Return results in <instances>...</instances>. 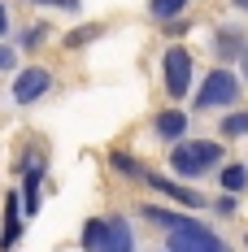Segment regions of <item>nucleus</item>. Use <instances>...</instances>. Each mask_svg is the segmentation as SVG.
I'll use <instances>...</instances> for the list:
<instances>
[{
  "label": "nucleus",
  "instance_id": "1",
  "mask_svg": "<svg viewBox=\"0 0 248 252\" xmlns=\"http://www.w3.org/2000/svg\"><path fill=\"white\" fill-rule=\"evenodd\" d=\"M148 218L170 230V252H231L209 226H200L196 218H178V213H161V209H148Z\"/></svg>",
  "mask_w": 248,
  "mask_h": 252
},
{
  "label": "nucleus",
  "instance_id": "2",
  "mask_svg": "<svg viewBox=\"0 0 248 252\" xmlns=\"http://www.w3.org/2000/svg\"><path fill=\"white\" fill-rule=\"evenodd\" d=\"M83 248L87 252H131L135 248V235L126 218H92L83 226Z\"/></svg>",
  "mask_w": 248,
  "mask_h": 252
},
{
  "label": "nucleus",
  "instance_id": "3",
  "mask_svg": "<svg viewBox=\"0 0 248 252\" xmlns=\"http://www.w3.org/2000/svg\"><path fill=\"white\" fill-rule=\"evenodd\" d=\"M218 157H222V148H218V144H178V148H174V157H170V165H174V174L196 178L200 170L218 165Z\"/></svg>",
  "mask_w": 248,
  "mask_h": 252
},
{
  "label": "nucleus",
  "instance_id": "4",
  "mask_svg": "<svg viewBox=\"0 0 248 252\" xmlns=\"http://www.w3.org/2000/svg\"><path fill=\"white\" fill-rule=\"evenodd\" d=\"M161 78H166V92L174 100L187 96V83H192V52L187 48H166L161 57Z\"/></svg>",
  "mask_w": 248,
  "mask_h": 252
},
{
  "label": "nucleus",
  "instance_id": "5",
  "mask_svg": "<svg viewBox=\"0 0 248 252\" xmlns=\"http://www.w3.org/2000/svg\"><path fill=\"white\" fill-rule=\"evenodd\" d=\"M240 100V83L231 70H209L205 87H200V109H213V104H235Z\"/></svg>",
  "mask_w": 248,
  "mask_h": 252
},
{
  "label": "nucleus",
  "instance_id": "6",
  "mask_svg": "<svg viewBox=\"0 0 248 252\" xmlns=\"http://www.w3.org/2000/svg\"><path fill=\"white\" fill-rule=\"evenodd\" d=\"M44 92H48V70H39V65L22 70V74H18V83H13V100H18V104L39 100Z\"/></svg>",
  "mask_w": 248,
  "mask_h": 252
},
{
  "label": "nucleus",
  "instance_id": "7",
  "mask_svg": "<svg viewBox=\"0 0 248 252\" xmlns=\"http://www.w3.org/2000/svg\"><path fill=\"white\" fill-rule=\"evenodd\" d=\"M39 178H44V157H31V161H26V183H22L26 213H35V209H39Z\"/></svg>",
  "mask_w": 248,
  "mask_h": 252
},
{
  "label": "nucleus",
  "instance_id": "8",
  "mask_svg": "<svg viewBox=\"0 0 248 252\" xmlns=\"http://www.w3.org/2000/svg\"><path fill=\"white\" fill-rule=\"evenodd\" d=\"M18 213H22V204H18V196H9V200H4V230H0V252H9L13 244H18Z\"/></svg>",
  "mask_w": 248,
  "mask_h": 252
},
{
  "label": "nucleus",
  "instance_id": "9",
  "mask_svg": "<svg viewBox=\"0 0 248 252\" xmlns=\"http://www.w3.org/2000/svg\"><path fill=\"white\" fill-rule=\"evenodd\" d=\"M148 183L157 187V191H166V196H174V200L192 204V209L200 204V196H196V191H187V187H178V183H166V178H157V174H148Z\"/></svg>",
  "mask_w": 248,
  "mask_h": 252
},
{
  "label": "nucleus",
  "instance_id": "10",
  "mask_svg": "<svg viewBox=\"0 0 248 252\" xmlns=\"http://www.w3.org/2000/svg\"><path fill=\"white\" fill-rule=\"evenodd\" d=\"M183 126H187V118H183L178 109H170V113H161V118H157V135H161V139H178V135H183Z\"/></svg>",
  "mask_w": 248,
  "mask_h": 252
},
{
  "label": "nucleus",
  "instance_id": "11",
  "mask_svg": "<svg viewBox=\"0 0 248 252\" xmlns=\"http://www.w3.org/2000/svg\"><path fill=\"white\" fill-rule=\"evenodd\" d=\"M222 187H226V191H244V187H248V170H244V165H226V170H222Z\"/></svg>",
  "mask_w": 248,
  "mask_h": 252
},
{
  "label": "nucleus",
  "instance_id": "12",
  "mask_svg": "<svg viewBox=\"0 0 248 252\" xmlns=\"http://www.w3.org/2000/svg\"><path fill=\"white\" fill-rule=\"evenodd\" d=\"M113 165H118L122 174H131V178H148V170H144L135 157H126V152H113Z\"/></svg>",
  "mask_w": 248,
  "mask_h": 252
},
{
  "label": "nucleus",
  "instance_id": "13",
  "mask_svg": "<svg viewBox=\"0 0 248 252\" xmlns=\"http://www.w3.org/2000/svg\"><path fill=\"white\" fill-rule=\"evenodd\" d=\"M222 135H248V113H226L222 118Z\"/></svg>",
  "mask_w": 248,
  "mask_h": 252
},
{
  "label": "nucleus",
  "instance_id": "14",
  "mask_svg": "<svg viewBox=\"0 0 248 252\" xmlns=\"http://www.w3.org/2000/svg\"><path fill=\"white\" fill-rule=\"evenodd\" d=\"M183 4H187V0H152L148 9H152V18H174Z\"/></svg>",
  "mask_w": 248,
  "mask_h": 252
},
{
  "label": "nucleus",
  "instance_id": "15",
  "mask_svg": "<svg viewBox=\"0 0 248 252\" xmlns=\"http://www.w3.org/2000/svg\"><path fill=\"white\" fill-rule=\"evenodd\" d=\"M96 35H105V26H83V31H74V35L66 39V44H70V48H78V44H87V39H96Z\"/></svg>",
  "mask_w": 248,
  "mask_h": 252
},
{
  "label": "nucleus",
  "instance_id": "16",
  "mask_svg": "<svg viewBox=\"0 0 248 252\" xmlns=\"http://www.w3.org/2000/svg\"><path fill=\"white\" fill-rule=\"evenodd\" d=\"M9 65H13V52H9V48H0V70H9Z\"/></svg>",
  "mask_w": 248,
  "mask_h": 252
},
{
  "label": "nucleus",
  "instance_id": "17",
  "mask_svg": "<svg viewBox=\"0 0 248 252\" xmlns=\"http://www.w3.org/2000/svg\"><path fill=\"white\" fill-rule=\"evenodd\" d=\"M39 4H61V9H74L78 0H39Z\"/></svg>",
  "mask_w": 248,
  "mask_h": 252
},
{
  "label": "nucleus",
  "instance_id": "18",
  "mask_svg": "<svg viewBox=\"0 0 248 252\" xmlns=\"http://www.w3.org/2000/svg\"><path fill=\"white\" fill-rule=\"evenodd\" d=\"M0 35H4V9H0Z\"/></svg>",
  "mask_w": 248,
  "mask_h": 252
},
{
  "label": "nucleus",
  "instance_id": "19",
  "mask_svg": "<svg viewBox=\"0 0 248 252\" xmlns=\"http://www.w3.org/2000/svg\"><path fill=\"white\" fill-rule=\"evenodd\" d=\"M244 74H248V48H244Z\"/></svg>",
  "mask_w": 248,
  "mask_h": 252
},
{
  "label": "nucleus",
  "instance_id": "20",
  "mask_svg": "<svg viewBox=\"0 0 248 252\" xmlns=\"http://www.w3.org/2000/svg\"><path fill=\"white\" fill-rule=\"evenodd\" d=\"M235 4H240V9H248V0H235Z\"/></svg>",
  "mask_w": 248,
  "mask_h": 252
}]
</instances>
